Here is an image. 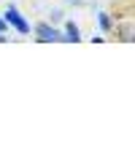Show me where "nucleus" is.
<instances>
[{
    "mask_svg": "<svg viewBox=\"0 0 135 151\" xmlns=\"http://www.w3.org/2000/svg\"><path fill=\"white\" fill-rule=\"evenodd\" d=\"M3 16H6V24H11L14 30H19L22 35H27V32H30V24L25 22V19H22V14H19V11L14 8V6H8Z\"/></svg>",
    "mask_w": 135,
    "mask_h": 151,
    "instance_id": "f257e3e1",
    "label": "nucleus"
},
{
    "mask_svg": "<svg viewBox=\"0 0 135 151\" xmlns=\"http://www.w3.org/2000/svg\"><path fill=\"white\" fill-rule=\"evenodd\" d=\"M35 38H38L41 43H54V41H60V32H57L54 24L38 22V24H35Z\"/></svg>",
    "mask_w": 135,
    "mask_h": 151,
    "instance_id": "f03ea898",
    "label": "nucleus"
},
{
    "mask_svg": "<svg viewBox=\"0 0 135 151\" xmlns=\"http://www.w3.org/2000/svg\"><path fill=\"white\" fill-rule=\"evenodd\" d=\"M60 41H70V43H79V41H81V35H79V27H76L73 22H68V24H65V35L60 38Z\"/></svg>",
    "mask_w": 135,
    "mask_h": 151,
    "instance_id": "7ed1b4c3",
    "label": "nucleus"
},
{
    "mask_svg": "<svg viewBox=\"0 0 135 151\" xmlns=\"http://www.w3.org/2000/svg\"><path fill=\"white\" fill-rule=\"evenodd\" d=\"M97 19H100V27H103V30H105V32H108V30H111V27H113V22H111V16H108V14H100V16H97Z\"/></svg>",
    "mask_w": 135,
    "mask_h": 151,
    "instance_id": "20e7f679",
    "label": "nucleus"
},
{
    "mask_svg": "<svg viewBox=\"0 0 135 151\" xmlns=\"http://www.w3.org/2000/svg\"><path fill=\"white\" fill-rule=\"evenodd\" d=\"M62 19V11H51V22H60Z\"/></svg>",
    "mask_w": 135,
    "mask_h": 151,
    "instance_id": "39448f33",
    "label": "nucleus"
},
{
    "mask_svg": "<svg viewBox=\"0 0 135 151\" xmlns=\"http://www.w3.org/2000/svg\"><path fill=\"white\" fill-rule=\"evenodd\" d=\"M6 27H8V24H6V22H0V32H6Z\"/></svg>",
    "mask_w": 135,
    "mask_h": 151,
    "instance_id": "423d86ee",
    "label": "nucleus"
},
{
    "mask_svg": "<svg viewBox=\"0 0 135 151\" xmlns=\"http://www.w3.org/2000/svg\"><path fill=\"white\" fill-rule=\"evenodd\" d=\"M70 3H76V6H79V3H81V0H70Z\"/></svg>",
    "mask_w": 135,
    "mask_h": 151,
    "instance_id": "0eeeda50",
    "label": "nucleus"
}]
</instances>
